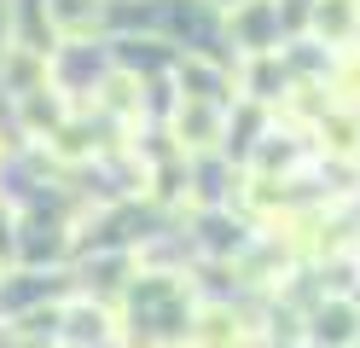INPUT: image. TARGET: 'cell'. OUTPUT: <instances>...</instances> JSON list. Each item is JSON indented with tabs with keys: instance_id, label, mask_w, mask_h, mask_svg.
I'll list each match as a JSON object with an SVG mask.
<instances>
[{
	"instance_id": "obj_1",
	"label": "cell",
	"mask_w": 360,
	"mask_h": 348,
	"mask_svg": "<svg viewBox=\"0 0 360 348\" xmlns=\"http://www.w3.org/2000/svg\"><path fill=\"white\" fill-rule=\"evenodd\" d=\"M221 134H227V110H221V105L180 99V110H174V139H180L186 151H210Z\"/></svg>"
},
{
	"instance_id": "obj_2",
	"label": "cell",
	"mask_w": 360,
	"mask_h": 348,
	"mask_svg": "<svg viewBox=\"0 0 360 348\" xmlns=\"http://www.w3.org/2000/svg\"><path fill=\"white\" fill-rule=\"evenodd\" d=\"M314 35L337 53H349V41L360 35V0H314Z\"/></svg>"
},
{
	"instance_id": "obj_3",
	"label": "cell",
	"mask_w": 360,
	"mask_h": 348,
	"mask_svg": "<svg viewBox=\"0 0 360 348\" xmlns=\"http://www.w3.org/2000/svg\"><path fill=\"white\" fill-rule=\"evenodd\" d=\"M64 325H70V337L76 348H105L110 337H117V319H110L105 308H94V302H70V308H64Z\"/></svg>"
},
{
	"instance_id": "obj_4",
	"label": "cell",
	"mask_w": 360,
	"mask_h": 348,
	"mask_svg": "<svg viewBox=\"0 0 360 348\" xmlns=\"http://www.w3.org/2000/svg\"><path fill=\"white\" fill-rule=\"evenodd\" d=\"M314 134H320V146H326L331 157H354V151H360V110L331 105L320 122H314Z\"/></svg>"
},
{
	"instance_id": "obj_5",
	"label": "cell",
	"mask_w": 360,
	"mask_h": 348,
	"mask_svg": "<svg viewBox=\"0 0 360 348\" xmlns=\"http://www.w3.org/2000/svg\"><path fill=\"white\" fill-rule=\"evenodd\" d=\"M180 99H204V105H221V93H227V76L210 64V58H198V53H186L180 58Z\"/></svg>"
},
{
	"instance_id": "obj_6",
	"label": "cell",
	"mask_w": 360,
	"mask_h": 348,
	"mask_svg": "<svg viewBox=\"0 0 360 348\" xmlns=\"http://www.w3.org/2000/svg\"><path fill=\"white\" fill-rule=\"evenodd\" d=\"M244 93H250V99H285V64H279V53H256L250 64H244Z\"/></svg>"
},
{
	"instance_id": "obj_7",
	"label": "cell",
	"mask_w": 360,
	"mask_h": 348,
	"mask_svg": "<svg viewBox=\"0 0 360 348\" xmlns=\"http://www.w3.org/2000/svg\"><path fill=\"white\" fill-rule=\"evenodd\" d=\"M354 331H360V314L337 296V302H326V308L314 314V331H308V337H314V342H354Z\"/></svg>"
},
{
	"instance_id": "obj_8",
	"label": "cell",
	"mask_w": 360,
	"mask_h": 348,
	"mask_svg": "<svg viewBox=\"0 0 360 348\" xmlns=\"http://www.w3.org/2000/svg\"><path fill=\"white\" fill-rule=\"evenodd\" d=\"M47 23L53 35H82L99 23V0H47Z\"/></svg>"
},
{
	"instance_id": "obj_9",
	"label": "cell",
	"mask_w": 360,
	"mask_h": 348,
	"mask_svg": "<svg viewBox=\"0 0 360 348\" xmlns=\"http://www.w3.org/2000/svg\"><path fill=\"white\" fill-rule=\"evenodd\" d=\"M198 342L204 348H244V325L227 308H204L198 314Z\"/></svg>"
},
{
	"instance_id": "obj_10",
	"label": "cell",
	"mask_w": 360,
	"mask_h": 348,
	"mask_svg": "<svg viewBox=\"0 0 360 348\" xmlns=\"http://www.w3.org/2000/svg\"><path fill=\"white\" fill-rule=\"evenodd\" d=\"M331 93H343V110H360V53H354V46H349L343 58H337Z\"/></svg>"
},
{
	"instance_id": "obj_11",
	"label": "cell",
	"mask_w": 360,
	"mask_h": 348,
	"mask_svg": "<svg viewBox=\"0 0 360 348\" xmlns=\"http://www.w3.org/2000/svg\"><path fill=\"white\" fill-rule=\"evenodd\" d=\"M105 105L117 110V116H134V110H140V82H134V76H122V70H117V76L105 82Z\"/></svg>"
},
{
	"instance_id": "obj_12",
	"label": "cell",
	"mask_w": 360,
	"mask_h": 348,
	"mask_svg": "<svg viewBox=\"0 0 360 348\" xmlns=\"http://www.w3.org/2000/svg\"><path fill=\"white\" fill-rule=\"evenodd\" d=\"M215 6H221V12H238V6H250V0H215Z\"/></svg>"
},
{
	"instance_id": "obj_13",
	"label": "cell",
	"mask_w": 360,
	"mask_h": 348,
	"mask_svg": "<svg viewBox=\"0 0 360 348\" xmlns=\"http://www.w3.org/2000/svg\"><path fill=\"white\" fill-rule=\"evenodd\" d=\"M349 348H360V331H354V342H349Z\"/></svg>"
}]
</instances>
